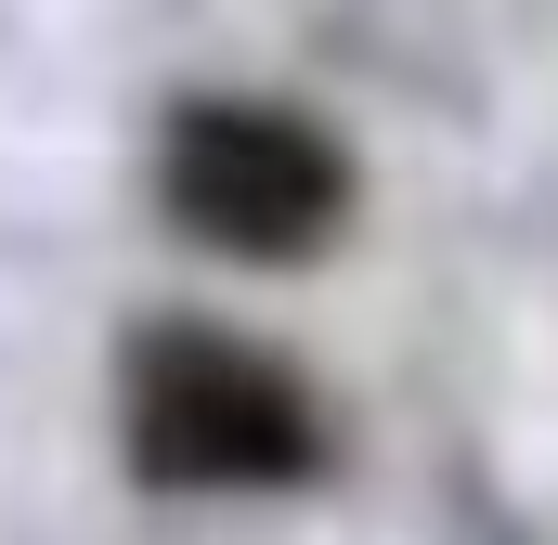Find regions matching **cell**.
<instances>
[{
    "mask_svg": "<svg viewBox=\"0 0 558 545\" xmlns=\"http://www.w3.org/2000/svg\"><path fill=\"white\" fill-rule=\"evenodd\" d=\"M118 455L143 494H312L338 468V415L274 338L156 312L118 338Z\"/></svg>",
    "mask_w": 558,
    "mask_h": 545,
    "instance_id": "1",
    "label": "cell"
},
{
    "mask_svg": "<svg viewBox=\"0 0 558 545\" xmlns=\"http://www.w3.org/2000/svg\"><path fill=\"white\" fill-rule=\"evenodd\" d=\"M156 208L208 261H247V272L325 261L351 234V143L274 92H195L156 131Z\"/></svg>",
    "mask_w": 558,
    "mask_h": 545,
    "instance_id": "2",
    "label": "cell"
}]
</instances>
